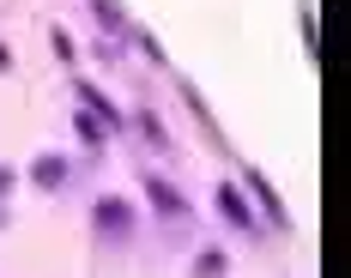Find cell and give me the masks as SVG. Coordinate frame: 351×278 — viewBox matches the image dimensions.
Here are the masks:
<instances>
[{"label":"cell","instance_id":"6da1fadb","mask_svg":"<svg viewBox=\"0 0 351 278\" xmlns=\"http://www.w3.org/2000/svg\"><path fill=\"white\" fill-rule=\"evenodd\" d=\"M91 224L104 230L109 242H128V236H134V206H128V200H97V206H91Z\"/></svg>","mask_w":351,"mask_h":278},{"label":"cell","instance_id":"7a4b0ae2","mask_svg":"<svg viewBox=\"0 0 351 278\" xmlns=\"http://www.w3.org/2000/svg\"><path fill=\"white\" fill-rule=\"evenodd\" d=\"M145 200H152L158 212H170V218H188V200L176 194V188L164 181V175H145Z\"/></svg>","mask_w":351,"mask_h":278},{"label":"cell","instance_id":"3957f363","mask_svg":"<svg viewBox=\"0 0 351 278\" xmlns=\"http://www.w3.org/2000/svg\"><path fill=\"white\" fill-rule=\"evenodd\" d=\"M218 212H224V218H230L237 230H248V236H261V224H254V212L243 206V194H237V188H218Z\"/></svg>","mask_w":351,"mask_h":278},{"label":"cell","instance_id":"277c9868","mask_svg":"<svg viewBox=\"0 0 351 278\" xmlns=\"http://www.w3.org/2000/svg\"><path fill=\"white\" fill-rule=\"evenodd\" d=\"M67 157H55V151H49V157H36V164H31V181H36V188H61V181H67Z\"/></svg>","mask_w":351,"mask_h":278},{"label":"cell","instance_id":"5b68a950","mask_svg":"<svg viewBox=\"0 0 351 278\" xmlns=\"http://www.w3.org/2000/svg\"><path fill=\"white\" fill-rule=\"evenodd\" d=\"M248 188H254V200H261V206L273 212V224H285V206H279V194H273V181H267L261 170H248Z\"/></svg>","mask_w":351,"mask_h":278},{"label":"cell","instance_id":"8992f818","mask_svg":"<svg viewBox=\"0 0 351 278\" xmlns=\"http://www.w3.org/2000/svg\"><path fill=\"white\" fill-rule=\"evenodd\" d=\"M73 127L85 134V145H104V139H109V127H104V121H97V115H85V109L73 115Z\"/></svg>","mask_w":351,"mask_h":278},{"label":"cell","instance_id":"52a82bcc","mask_svg":"<svg viewBox=\"0 0 351 278\" xmlns=\"http://www.w3.org/2000/svg\"><path fill=\"white\" fill-rule=\"evenodd\" d=\"M194 278H224V254H218V248L194 254Z\"/></svg>","mask_w":351,"mask_h":278},{"label":"cell","instance_id":"ba28073f","mask_svg":"<svg viewBox=\"0 0 351 278\" xmlns=\"http://www.w3.org/2000/svg\"><path fill=\"white\" fill-rule=\"evenodd\" d=\"M12 188H19V175H12L6 164H0V194H12Z\"/></svg>","mask_w":351,"mask_h":278}]
</instances>
